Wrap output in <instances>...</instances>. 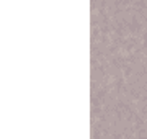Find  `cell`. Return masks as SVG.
I'll list each match as a JSON object with an SVG mask.
<instances>
[]
</instances>
